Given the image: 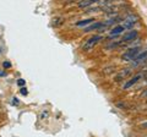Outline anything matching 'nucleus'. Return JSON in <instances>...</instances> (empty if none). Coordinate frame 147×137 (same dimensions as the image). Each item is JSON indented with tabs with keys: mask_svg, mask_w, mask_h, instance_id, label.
<instances>
[{
	"mask_svg": "<svg viewBox=\"0 0 147 137\" xmlns=\"http://www.w3.org/2000/svg\"><path fill=\"white\" fill-rule=\"evenodd\" d=\"M17 85H18V86H24V85H25V80H22V79H20V80H18V81H17Z\"/></svg>",
	"mask_w": 147,
	"mask_h": 137,
	"instance_id": "nucleus-16",
	"label": "nucleus"
},
{
	"mask_svg": "<svg viewBox=\"0 0 147 137\" xmlns=\"http://www.w3.org/2000/svg\"><path fill=\"white\" fill-rule=\"evenodd\" d=\"M137 17L135 15H129L125 20H124V28H132V26L136 24Z\"/></svg>",
	"mask_w": 147,
	"mask_h": 137,
	"instance_id": "nucleus-5",
	"label": "nucleus"
},
{
	"mask_svg": "<svg viewBox=\"0 0 147 137\" xmlns=\"http://www.w3.org/2000/svg\"><path fill=\"white\" fill-rule=\"evenodd\" d=\"M6 76V71L5 70H0V77H5Z\"/></svg>",
	"mask_w": 147,
	"mask_h": 137,
	"instance_id": "nucleus-17",
	"label": "nucleus"
},
{
	"mask_svg": "<svg viewBox=\"0 0 147 137\" xmlns=\"http://www.w3.org/2000/svg\"><path fill=\"white\" fill-rule=\"evenodd\" d=\"M136 38H137V31L132 30V31L126 32V33L123 36V38L120 40H121L123 43H129V42H134Z\"/></svg>",
	"mask_w": 147,
	"mask_h": 137,
	"instance_id": "nucleus-3",
	"label": "nucleus"
},
{
	"mask_svg": "<svg viewBox=\"0 0 147 137\" xmlns=\"http://www.w3.org/2000/svg\"><path fill=\"white\" fill-rule=\"evenodd\" d=\"M53 21H54L53 22V26H58V25H60L61 22H63V19H61V17H57V19H54Z\"/></svg>",
	"mask_w": 147,
	"mask_h": 137,
	"instance_id": "nucleus-13",
	"label": "nucleus"
},
{
	"mask_svg": "<svg viewBox=\"0 0 147 137\" xmlns=\"http://www.w3.org/2000/svg\"><path fill=\"white\" fill-rule=\"evenodd\" d=\"M48 116V111H45V113H42L40 114V119H44V118H47Z\"/></svg>",
	"mask_w": 147,
	"mask_h": 137,
	"instance_id": "nucleus-18",
	"label": "nucleus"
},
{
	"mask_svg": "<svg viewBox=\"0 0 147 137\" xmlns=\"http://www.w3.org/2000/svg\"><path fill=\"white\" fill-rule=\"evenodd\" d=\"M3 66H4V67H5V68H9V67H10V66H11V64H10V62H9V61H4V62H3Z\"/></svg>",
	"mask_w": 147,
	"mask_h": 137,
	"instance_id": "nucleus-15",
	"label": "nucleus"
},
{
	"mask_svg": "<svg viewBox=\"0 0 147 137\" xmlns=\"http://www.w3.org/2000/svg\"><path fill=\"white\" fill-rule=\"evenodd\" d=\"M0 53H1V48H0Z\"/></svg>",
	"mask_w": 147,
	"mask_h": 137,
	"instance_id": "nucleus-21",
	"label": "nucleus"
},
{
	"mask_svg": "<svg viewBox=\"0 0 147 137\" xmlns=\"http://www.w3.org/2000/svg\"><path fill=\"white\" fill-rule=\"evenodd\" d=\"M145 77V75L144 74H137L136 76H134L132 77V79L130 80V81H127L126 83H125V86H124V89H127V88H130L131 86H134L135 83H137V82H139L141 79H144Z\"/></svg>",
	"mask_w": 147,
	"mask_h": 137,
	"instance_id": "nucleus-6",
	"label": "nucleus"
},
{
	"mask_svg": "<svg viewBox=\"0 0 147 137\" xmlns=\"http://www.w3.org/2000/svg\"><path fill=\"white\" fill-rule=\"evenodd\" d=\"M146 61H147V50H144V52L140 53L139 55L134 59V61H131V66H137Z\"/></svg>",
	"mask_w": 147,
	"mask_h": 137,
	"instance_id": "nucleus-4",
	"label": "nucleus"
},
{
	"mask_svg": "<svg viewBox=\"0 0 147 137\" xmlns=\"http://www.w3.org/2000/svg\"><path fill=\"white\" fill-rule=\"evenodd\" d=\"M102 27H103V22H96V24L91 25L90 27L84 28V32H91V31H94V30H100Z\"/></svg>",
	"mask_w": 147,
	"mask_h": 137,
	"instance_id": "nucleus-8",
	"label": "nucleus"
},
{
	"mask_svg": "<svg viewBox=\"0 0 147 137\" xmlns=\"http://www.w3.org/2000/svg\"><path fill=\"white\" fill-rule=\"evenodd\" d=\"M97 0H86V1H80L79 3V6L80 7H87V6H90L92 5V4H94Z\"/></svg>",
	"mask_w": 147,
	"mask_h": 137,
	"instance_id": "nucleus-10",
	"label": "nucleus"
},
{
	"mask_svg": "<svg viewBox=\"0 0 147 137\" xmlns=\"http://www.w3.org/2000/svg\"><path fill=\"white\" fill-rule=\"evenodd\" d=\"M124 43L121 42V40H119V42H113V43H110V44H108L107 47V49H115V48H118V47H120V45H123Z\"/></svg>",
	"mask_w": 147,
	"mask_h": 137,
	"instance_id": "nucleus-11",
	"label": "nucleus"
},
{
	"mask_svg": "<svg viewBox=\"0 0 147 137\" xmlns=\"http://www.w3.org/2000/svg\"><path fill=\"white\" fill-rule=\"evenodd\" d=\"M102 39H103L102 36H92L91 38L86 39V42L84 43V45H82V50H85V52H90V50L93 48L98 42H100Z\"/></svg>",
	"mask_w": 147,
	"mask_h": 137,
	"instance_id": "nucleus-1",
	"label": "nucleus"
},
{
	"mask_svg": "<svg viewBox=\"0 0 147 137\" xmlns=\"http://www.w3.org/2000/svg\"><path fill=\"white\" fill-rule=\"evenodd\" d=\"M20 92H21V94H24V95H27V93H28V92H27V88L26 87H22L20 89Z\"/></svg>",
	"mask_w": 147,
	"mask_h": 137,
	"instance_id": "nucleus-14",
	"label": "nucleus"
},
{
	"mask_svg": "<svg viewBox=\"0 0 147 137\" xmlns=\"http://www.w3.org/2000/svg\"><path fill=\"white\" fill-rule=\"evenodd\" d=\"M124 30H125V28H124V26H123V25L115 26V27H114V28H113L112 31H110V37H115V36L120 34Z\"/></svg>",
	"mask_w": 147,
	"mask_h": 137,
	"instance_id": "nucleus-9",
	"label": "nucleus"
},
{
	"mask_svg": "<svg viewBox=\"0 0 147 137\" xmlns=\"http://www.w3.org/2000/svg\"><path fill=\"white\" fill-rule=\"evenodd\" d=\"M131 72H132V68H131V67H129V68H124L123 71H120V72H119V74L117 75L115 81H120L121 79H125V77H127L129 75H131Z\"/></svg>",
	"mask_w": 147,
	"mask_h": 137,
	"instance_id": "nucleus-7",
	"label": "nucleus"
},
{
	"mask_svg": "<svg viewBox=\"0 0 147 137\" xmlns=\"http://www.w3.org/2000/svg\"><path fill=\"white\" fill-rule=\"evenodd\" d=\"M146 83H147V77H146Z\"/></svg>",
	"mask_w": 147,
	"mask_h": 137,
	"instance_id": "nucleus-20",
	"label": "nucleus"
},
{
	"mask_svg": "<svg viewBox=\"0 0 147 137\" xmlns=\"http://www.w3.org/2000/svg\"><path fill=\"white\" fill-rule=\"evenodd\" d=\"M92 21H94V19H87V20H82V21H79L76 24V26H85V25H88L91 24Z\"/></svg>",
	"mask_w": 147,
	"mask_h": 137,
	"instance_id": "nucleus-12",
	"label": "nucleus"
},
{
	"mask_svg": "<svg viewBox=\"0 0 147 137\" xmlns=\"http://www.w3.org/2000/svg\"><path fill=\"white\" fill-rule=\"evenodd\" d=\"M141 52V49L139 47H134V48H131V49H129L127 52H125L121 55V59L124 61H134V59L139 55Z\"/></svg>",
	"mask_w": 147,
	"mask_h": 137,
	"instance_id": "nucleus-2",
	"label": "nucleus"
},
{
	"mask_svg": "<svg viewBox=\"0 0 147 137\" xmlns=\"http://www.w3.org/2000/svg\"><path fill=\"white\" fill-rule=\"evenodd\" d=\"M12 104H13V105H17V104H18V99H17V98H13Z\"/></svg>",
	"mask_w": 147,
	"mask_h": 137,
	"instance_id": "nucleus-19",
	"label": "nucleus"
}]
</instances>
